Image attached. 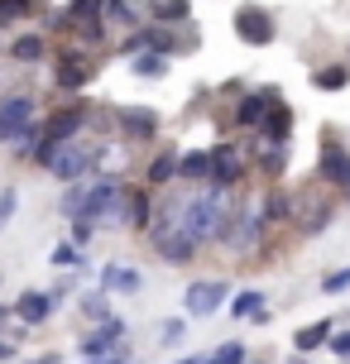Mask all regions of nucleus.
I'll list each match as a JSON object with an SVG mask.
<instances>
[{"label":"nucleus","instance_id":"5","mask_svg":"<svg viewBox=\"0 0 350 364\" xmlns=\"http://www.w3.org/2000/svg\"><path fill=\"white\" fill-rule=\"evenodd\" d=\"M125 187H129V173H96V178H87V201H82L77 220H92L96 230H120Z\"/></svg>","mask_w":350,"mask_h":364},{"label":"nucleus","instance_id":"21","mask_svg":"<svg viewBox=\"0 0 350 364\" xmlns=\"http://www.w3.org/2000/svg\"><path fill=\"white\" fill-rule=\"evenodd\" d=\"M288 159H293V149H288V144H264V139H259L255 159H250L255 182H259V187H278V182L288 178Z\"/></svg>","mask_w":350,"mask_h":364},{"label":"nucleus","instance_id":"10","mask_svg":"<svg viewBox=\"0 0 350 364\" xmlns=\"http://www.w3.org/2000/svg\"><path fill=\"white\" fill-rule=\"evenodd\" d=\"M346 178H350V139L336 125H322V134H317V178L312 182H322L327 192L341 197Z\"/></svg>","mask_w":350,"mask_h":364},{"label":"nucleus","instance_id":"1","mask_svg":"<svg viewBox=\"0 0 350 364\" xmlns=\"http://www.w3.org/2000/svg\"><path fill=\"white\" fill-rule=\"evenodd\" d=\"M178 192H183V197H178V225H183L202 250H211L216 235H221V225H226V216H230V206H235V197L211 192V187H178Z\"/></svg>","mask_w":350,"mask_h":364},{"label":"nucleus","instance_id":"28","mask_svg":"<svg viewBox=\"0 0 350 364\" xmlns=\"http://www.w3.org/2000/svg\"><path fill=\"white\" fill-rule=\"evenodd\" d=\"M332 331H336L332 316H322V321H307V326H302V331L293 336V350H297V355H317V350H327Z\"/></svg>","mask_w":350,"mask_h":364},{"label":"nucleus","instance_id":"19","mask_svg":"<svg viewBox=\"0 0 350 364\" xmlns=\"http://www.w3.org/2000/svg\"><path fill=\"white\" fill-rule=\"evenodd\" d=\"M259 206V220H264V230H293L297 220V197L278 182V187H264V197L255 201Z\"/></svg>","mask_w":350,"mask_h":364},{"label":"nucleus","instance_id":"17","mask_svg":"<svg viewBox=\"0 0 350 364\" xmlns=\"http://www.w3.org/2000/svg\"><path fill=\"white\" fill-rule=\"evenodd\" d=\"M154 206H159V192H149L139 182H129L125 187V206H120V230L144 240V230L154 225Z\"/></svg>","mask_w":350,"mask_h":364},{"label":"nucleus","instance_id":"16","mask_svg":"<svg viewBox=\"0 0 350 364\" xmlns=\"http://www.w3.org/2000/svg\"><path fill=\"white\" fill-rule=\"evenodd\" d=\"M322 192H327V187H322V182H312V187L297 197V220H293L297 235H322V230H332L336 192H332V197H322Z\"/></svg>","mask_w":350,"mask_h":364},{"label":"nucleus","instance_id":"12","mask_svg":"<svg viewBox=\"0 0 350 364\" xmlns=\"http://www.w3.org/2000/svg\"><path fill=\"white\" fill-rule=\"evenodd\" d=\"M178 159H183V144L178 139H159V144L144 154V164H139V187L149 192H168V187H178Z\"/></svg>","mask_w":350,"mask_h":364},{"label":"nucleus","instance_id":"25","mask_svg":"<svg viewBox=\"0 0 350 364\" xmlns=\"http://www.w3.org/2000/svg\"><path fill=\"white\" fill-rule=\"evenodd\" d=\"M115 297L106 288H82L73 297V307H77V316H82V321H87V326H101V321H111L115 316V307H111Z\"/></svg>","mask_w":350,"mask_h":364},{"label":"nucleus","instance_id":"22","mask_svg":"<svg viewBox=\"0 0 350 364\" xmlns=\"http://www.w3.org/2000/svg\"><path fill=\"white\" fill-rule=\"evenodd\" d=\"M48 5H53V0H0V34L10 38L15 29H29V24H38Z\"/></svg>","mask_w":350,"mask_h":364},{"label":"nucleus","instance_id":"42","mask_svg":"<svg viewBox=\"0 0 350 364\" xmlns=\"http://www.w3.org/2000/svg\"><path fill=\"white\" fill-rule=\"evenodd\" d=\"M10 321H15V311H10V297H0V336L10 331Z\"/></svg>","mask_w":350,"mask_h":364},{"label":"nucleus","instance_id":"27","mask_svg":"<svg viewBox=\"0 0 350 364\" xmlns=\"http://www.w3.org/2000/svg\"><path fill=\"white\" fill-rule=\"evenodd\" d=\"M226 311H230L235 321H255L259 311H269V292L264 288H240V292H230Z\"/></svg>","mask_w":350,"mask_h":364},{"label":"nucleus","instance_id":"7","mask_svg":"<svg viewBox=\"0 0 350 364\" xmlns=\"http://www.w3.org/2000/svg\"><path fill=\"white\" fill-rule=\"evenodd\" d=\"M38 115H43V96H38L29 82H19V87H0V149L15 144Z\"/></svg>","mask_w":350,"mask_h":364},{"label":"nucleus","instance_id":"13","mask_svg":"<svg viewBox=\"0 0 350 364\" xmlns=\"http://www.w3.org/2000/svg\"><path fill=\"white\" fill-rule=\"evenodd\" d=\"M5 63H15L19 73H34V68H48V58H53V38L43 34V29H15V34L5 38Z\"/></svg>","mask_w":350,"mask_h":364},{"label":"nucleus","instance_id":"39","mask_svg":"<svg viewBox=\"0 0 350 364\" xmlns=\"http://www.w3.org/2000/svg\"><path fill=\"white\" fill-rule=\"evenodd\" d=\"M101 235V230H96L92 220H68V240H73L77 250H92V240Z\"/></svg>","mask_w":350,"mask_h":364},{"label":"nucleus","instance_id":"3","mask_svg":"<svg viewBox=\"0 0 350 364\" xmlns=\"http://www.w3.org/2000/svg\"><path fill=\"white\" fill-rule=\"evenodd\" d=\"M43 73H48L53 96H87L92 82L101 77V58L63 38V43H53V58H48V68H43Z\"/></svg>","mask_w":350,"mask_h":364},{"label":"nucleus","instance_id":"4","mask_svg":"<svg viewBox=\"0 0 350 364\" xmlns=\"http://www.w3.org/2000/svg\"><path fill=\"white\" fill-rule=\"evenodd\" d=\"M250 182H255V168H250L245 139L240 134H221L211 144V178H206V187L211 192H226V197H240Z\"/></svg>","mask_w":350,"mask_h":364},{"label":"nucleus","instance_id":"6","mask_svg":"<svg viewBox=\"0 0 350 364\" xmlns=\"http://www.w3.org/2000/svg\"><path fill=\"white\" fill-rule=\"evenodd\" d=\"M164 139V115L144 101H120L115 106V144H125L129 154H149Z\"/></svg>","mask_w":350,"mask_h":364},{"label":"nucleus","instance_id":"34","mask_svg":"<svg viewBox=\"0 0 350 364\" xmlns=\"http://www.w3.org/2000/svg\"><path fill=\"white\" fill-rule=\"evenodd\" d=\"M250 360V350H245V341H221L216 350H206L202 364H245Z\"/></svg>","mask_w":350,"mask_h":364},{"label":"nucleus","instance_id":"29","mask_svg":"<svg viewBox=\"0 0 350 364\" xmlns=\"http://www.w3.org/2000/svg\"><path fill=\"white\" fill-rule=\"evenodd\" d=\"M48 264H53L58 273H92V264H87V250H77L68 235H63L53 250H48Z\"/></svg>","mask_w":350,"mask_h":364},{"label":"nucleus","instance_id":"8","mask_svg":"<svg viewBox=\"0 0 350 364\" xmlns=\"http://www.w3.org/2000/svg\"><path fill=\"white\" fill-rule=\"evenodd\" d=\"M87 120H92V96H58L53 106H43L38 129L48 144H68L77 134H87Z\"/></svg>","mask_w":350,"mask_h":364},{"label":"nucleus","instance_id":"36","mask_svg":"<svg viewBox=\"0 0 350 364\" xmlns=\"http://www.w3.org/2000/svg\"><path fill=\"white\" fill-rule=\"evenodd\" d=\"M187 341V316H168L164 326H159V346L164 350H178Z\"/></svg>","mask_w":350,"mask_h":364},{"label":"nucleus","instance_id":"49","mask_svg":"<svg viewBox=\"0 0 350 364\" xmlns=\"http://www.w3.org/2000/svg\"><path fill=\"white\" fill-rule=\"evenodd\" d=\"M0 283H5V273H0Z\"/></svg>","mask_w":350,"mask_h":364},{"label":"nucleus","instance_id":"32","mask_svg":"<svg viewBox=\"0 0 350 364\" xmlns=\"http://www.w3.org/2000/svg\"><path fill=\"white\" fill-rule=\"evenodd\" d=\"M82 201H87V178L82 182H63V187H58V216L77 220L82 216Z\"/></svg>","mask_w":350,"mask_h":364},{"label":"nucleus","instance_id":"23","mask_svg":"<svg viewBox=\"0 0 350 364\" xmlns=\"http://www.w3.org/2000/svg\"><path fill=\"white\" fill-rule=\"evenodd\" d=\"M293 129H297V110L288 106V96H283V101L269 106L264 125H259V139H264V144H293Z\"/></svg>","mask_w":350,"mask_h":364},{"label":"nucleus","instance_id":"38","mask_svg":"<svg viewBox=\"0 0 350 364\" xmlns=\"http://www.w3.org/2000/svg\"><path fill=\"white\" fill-rule=\"evenodd\" d=\"M322 292H327V297H346V292H350V264H346V269L322 273Z\"/></svg>","mask_w":350,"mask_h":364},{"label":"nucleus","instance_id":"46","mask_svg":"<svg viewBox=\"0 0 350 364\" xmlns=\"http://www.w3.org/2000/svg\"><path fill=\"white\" fill-rule=\"evenodd\" d=\"M341 201H346V206H350V178H346V187H341Z\"/></svg>","mask_w":350,"mask_h":364},{"label":"nucleus","instance_id":"24","mask_svg":"<svg viewBox=\"0 0 350 364\" xmlns=\"http://www.w3.org/2000/svg\"><path fill=\"white\" fill-rule=\"evenodd\" d=\"M211 178V144H187L178 159V187H206Z\"/></svg>","mask_w":350,"mask_h":364},{"label":"nucleus","instance_id":"43","mask_svg":"<svg viewBox=\"0 0 350 364\" xmlns=\"http://www.w3.org/2000/svg\"><path fill=\"white\" fill-rule=\"evenodd\" d=\"M29 364H63V350H43V355H34Z\"/></svg>","mask_w":350,"mask_h":364},{"label":"nucleus","instance_id":"20","mask_svg":"<svg viewBox=\"0 0 350 364\" xmlns=\"http://www.w3.org/2000/svg\"><path fill=\"white\" fill-rule=\"evenodd\" d=\"M96 288H106L111 297H139L144 292V273L134 264H125V259H106L96 269Z\"/></svg>","mask_w":350,"mask_h":364},{"label":"nucleus","instance_id":"31","mask_svg":"<svg viewBox=\"0 0 350 364\" xmlns=\"http://www.w3.org/2000/svg\"><path fill=\"white\" fill-rule=\"evenodd\" d=\"M149 19H154V24H168V29L192 24V0H154V5H149Z\"/></svg>","mask_w":350,"mask_h":364},{"label":"nucleus","instance_id":"9","mask_svg":"<svg viewBox=\"0 0 350 364\" xmlns=\"http://www.w3.org/2000/svg\"><path fill=\"white\" fill-rule=\"evenodd\" d=\"M77 355L87 364H101V360H129V321L115 311L111 321L101 326H87L77 336Z\"/></svg>","mask_w":350,"mask_h":364},{"label":"nucleus","instance_id":"18","mask_svg":"<svg viewBox=\"0 0 350 364\" xmlns=\"http://www.w3.org/2000/svg\"><path fill=\"white\" fill-rule=\"evenodd\" d=\"M10 311H15V321H19V326L38 331L43 321H53L58 302H53V292H48V288H19L15 297H10Z\"/></svg>","mask_w":350,"mask_h":364},{"label":"nucleus","instance_id":"33","mask_svg":"<svg viewBox=\"0 0 350 364\" xmlns=\"http://www.w3.org/2000/svg\"><path fill=\"white\" fill-rule=\"evenodd\" d=\"M63 10L73 15V29H82V24H106V19H101L106 0H63Z\"/></svg>","mask_w":350,"mask_h":364},{"label":"nucleus","instance_id":"35","mask_svg":"<svg viewBox=\"0 0 350 364\" xmlns=\"http://www.w3.org/2000/svg\"><path fill=\"white\" fill-rule=\"evenodd\" d=\"M82 278H87V273H58L53 283H48V292H53L58 307H63V302H73L77 292H82Z\"/></svg>","mask_w":350,"mask_h":364},{"label":"nucleus","instance_id":"37","mask_svg":"<svg viewBox=\"0 0 350 364\" xmlns=\"http://www.w3.org/2000/svg\"><path fill=\"white\" fill-rule=\"evenodd\" d=\"M19 216V182H0V230Z\"/></svg>","mask_w":350,"mask_h":364},{"label":"nucleus","instance_id":"41","mask_svg":"<svg viewBox=\"0 0 350 364\" xmlns=\"http://www.w3.org/2000/svg\"><path fill=\"white\" fill-rule=\"evenodd\" d=\"M19 360V341H10V336H0V364Z\"/></svg>","mask_w":350,"mask_h":364},{"label":"nucleus","instance_id":"40","mask_svg":"<svg viewBox=\"0 0 350 364\" xmlns=\"http://www.w3.org/2000/svg\"><path fill=\"white\" fill-rule=\"evenodd\" d=\"M327 350H332V360L350 364V326H336V331H332V341H327Z\"/></svg>","mask_w":350,"mask_h":364},{"label":"nucleus","instance_id":"11","mask_svg":"<svg viewBox=\"0 0 350 364\" xmlns=\"http://www.w3.org/2000/svg\"><path fill=\"white\" fill-rule=\"evenodd\" d=\"M226 302H230V278H221V273L192 278L183 288V316L187 321H206V316H216Z\"/></svg>","mask_w":350,"mask_h":364},{"label":"nucleus","instance_id":"44","mask_svg":"<svg viewBox=\"0 0 350 364\" xmlns=\"http://www.w3.org/2000/svg\"><path fill=\"white\" fill-rule=\"evenodd\" d=\"M173 364H202V355H183V360H173Z\"/></svg>","mask_w":350,"mask_h":364},{"label":"nucleus","instance_id":"30","mask_svg":"<svg viewBox=\"0 0 350 364\" xmlns=\"http://www.w3.org/2000/svg\"><path fill=\"white\" fill-rule=\"evenodd\" d=\"M307 82H312V91L336 96V91L350 87V68H346V63H327V68H312V73H307Z\"/></svg>","mask_w":350,"mask_h":364},{"label":"nucleus","instance_id":"15","mask_svg":"<svg viewBox=\"0 0 350 364\" xmlns=\"http://www.w3.org/2000/svg\"><path fill=\"white\" fill-rule=\"evenodd\" d=\"M144 245L154 250V259H159L164 269H192V264L202 259V245L187 235L183 225H173V230H164V235H149Z\"/></svg>","mask_w":350,"mask_h":364},{"label":"nucleus","instance_id":"2","mask_svg":"<svg viewBox=\"0 0 350 364\" xmlns=\"http://www.w3.org/2000/svg\"><path fill=\"white\" fill-rule=\"evenodd\" d=\"M264 240H269V230H264V220H259V206H255V201H245V192H240L211 250L230 255L235 264H255L259 250H264Z\"/></svg>","mask_w":350,"mask_h":364},{"label":"nucleus","instance_id":"47","mask_svg":"<svg viewBox=\"0 0 350 364\" xmlns=\"http://www.w3.org/2000/svg\"><path fill=\"white\" fill-rule=\"evenodd\" d=\"M245 364H269V360H245Z\"/></svg>","mask_w":350,"mask_h":364},{"label":"nucleus","instance_id":"45","mask_svg":"<svg viewBox=\"0 0 350 364\" xmlns=\"http://www.w3.org/2000/svg\"><path fill=\"white\" fill-rule=\"evenodd\" d=\"M101 364H144V360H134V355H129V360H101Z\"/></svg>","mask_w":350,"mask_h":364},{"label":"nucleus","instance_id":"26","mask_svg":"<svg viewBox=\"0 0 350 364\" xmlns=\"http://www.w3.org/2000/svg\"><path fill=\"white\" fill-rule=\"evenodd\" d=\"M125 68H129V77H134V82H168V73H173V58L144 48V53L125 58Z\"/></svg>","mask_w":350,"mask_h":364},{"label":"nucleus","instance_id":"48","mask_svg":"<svg viewBox=\"0 0 350 364\" xmlns=\"http://www.w3.org/2000/svg\"><path fill=\"white\" fill-rule=\"evenodd\" d=\"M346 68H350V48H346Z\"/></svg>","mask_w":350,"mask_h":364},{"label":"nucleus","instance_id":"14","mask_svg":"<svg viewBox=\"0 0 350 364\" xmlns=\"http://www.w3.org/2000/svg\"><path fill=\"white\" fill-rule=\"evenodd\" d=\"M235 38L245 43V48H269L278 38V19L274 10H264V5H255V0H245V5H235Z\"/></svg>","mask_w":350,"mask_h":364}]
</instances>
